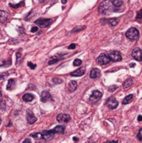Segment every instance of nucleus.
I'll use <instances>...</instances> for the list:
<instances>
[{
  "mask_svg": "<svg viewBox=\"0 0 142 143\" xmlns=\"http://www.w3.org/2000/svg\"><path fill=\"white\" fill-rule=\"evenodd\" d=\"M137 138L140 141H142V128H141L139 130V131L138 133V135H137Z\"/></svg>",
  "mask_w": 142,
  "mask_h": 143,
  "instance_id": "31",
  "label": "nucleus"
},
{
  "mask_svg": "<svg viewBox=\"0 0 142 143\" xmlns=\"http://www.w3.org/2000/svg\"><path fill=\"white\" fill-rule=\"evenodd\" d=\"M107 56L109 58V59L111 61H120L122 60L121 54L120 53V52H118L117 50L112 51Z\"/></svg>",
  "mask_w": 142,
  "mask_h": 143,
  "instance_id": "3",
  "label": "nucleus"
},
{
  "mask_svg": "<svg viewBox=\"0 0 142 143\" xmlns=\"http://www.w3.org/2000/svg\"><path fill=\"white\" fill-rule=\"evenodd\" d=\"M43 135V139L46 140V141H48L52 140L54 135V132L52 131V130H49V131H45L42 133Z\"/></svg>",
  "mask_w": 142,
  "mask_h": 143,
  "instance_id": "10",
  "label": "nucleus"
},
{
  "mask_svg": "<svg viewBox=\"0 0 142 143\" xmlns=\"http://www.w3.org/2000/svg\"><path fill=\"white\" fill-rule=\"evenodd\" d=\"M52 81L54 82V83H56V84H60V83H61L62 82V80L61 79H59L58 78H54L52 79Z\"/></svg>",
  "mask_w": 142,
  "mask_h": 143,
  "instance_id": "30",
  "label": "nucleus"
},
{
  "mask_svg": "<svg viewBox=\"0 0 142 143\" xmlns=\"http://www.w3.org/2000/svg\"><path fill=\"white\" fill-rule=\"evenodd\" d=\"M77 82L75 80H72L69 82L68 88L70 92H74L77 89Z\"/></svg>",
  "mask_w": 142,
  "mask_h": 143,
  "instance_id": "16",
  "label": "nucleus"
},
{
  "mask_svg": "<svg viewBox=\"0 0 142 143\" xmlns=\"http://www.w3.org/2000/svg\"><path fill=\"white\" fill-rule=\"evenodd\" d=\"M106 105L108 108L111 110H114L117 108L118 103V101L114 98H111V99H109L106 102Z\"/></svg>",
  "mask_w": 142,
  "mask_h": 143,
  "instance_id": "9",
  "label": "nucleus"
},
{
  "mask_svg": "<svg viewBox=\"0 0 142 143\" xmlns=\"http://www.w3.org/2000/svg\"><path fill=\"white\" fill-rule=\"evenodd\" d=\"M118 143L117 141H108L107 143Z\"/></svg>",
  "mask_w": 142,
  "mask_h": 143,
  "instance_id": "38",
  "label": "nucleus"
},
{
  "mask_svg": "<svg viewBox=\"0 0 142 143\" xmlns=\"http://www.w3.org/2000/svg\"><path fill=\"white\" fill-rule=\"evenodd\" d=\"M97 63L100 65H107V64H109L111 60L108 57L107 55L104 54H101L99 57H98L97 59Z\"/></svg>",
  "mask_w": 142,
  "mask_h": 143,
  "instance_id": "5",
  "label": "nucleus"
},
{
  "mask_svg": "<svg viewBox=\"0 0 142 143\" xmlns=\"http://www.w3.org/2000/svg\"><path fill=\"white\" fill-rule=\"evenodd\" d=\"M100 75V69H97V68H95L93 69L91 71V73H90V77L91 78H97L98 77H99Z\"/></svg>",
  "mask_w": 142,
  "mask_h": 143,
  "instance_id": "14",
  "label": "nucleus"
},
{
  "mask_svg": "<svg viewBox=\"0 0 142 143\" xmlns=\"http://www.w3.org/2000/svg\"><path fill=\"white\" fill-rule=\"evenodd\" d=\"M98 10L101 14L109 15L113 11H116V9H114V6L110 0H105L100 4Z\"/></svg>",
  "mask_w": 142,
  "mask_h": 143,
  "instance_id": "1",
  "label": "nucleus"
},
{
  "mask_svg": "<svg viewBox=\"0 0 142 143\" xmlns=\"http://www.w3.org/2000/svg\"><path fill=\"white\" fill-rule=\"evenodd\" d=\"M132 84H133V80L132 78H128L125 81H124V82L123 84V87L124 89H127L129 87H130Z\"/></svg>",
  "mask_w": 142,
  "mask_h": 143,
  "instance_id": "20",
  "label": "nucleus"
},
{
  "mask_svg": "<svg viewBox=\"0 0 142 143\" xmlns=\"http://www.w3.org/2000/svg\"><path fill=\"white\" fill-rule=\"evenodd\" d=\"M1 118H0V124H1Z\"/></svg>",
  "mask_w": 142,
  "mask_h": 143,
  "instance_id": "44",
  "label": "nucleus"
},
{
  "mask_svg": "<svg viewBox=\"0 0 142 143\" xmlns=\"http://www.w3.org/2000/svg\"><path fill=\"white\" fill-rule=\"evenodd\" d=\"M31 137L34 138L35 140H41L43 139V135L42 133H34L30 135Z\"/></svg>",
  "mask_w": 142,
  "mask_h": 143,
  "instance_id": "23",
  "label": "nucleus"
},
{
  "mask_svg": "<svg viewBox=\"0 0 142 143\" xmlns=\"http://www.w3.org/2000/svg\"><path fill=\"white\" fill-rule=\"evenodd\" d=\"M118 20L117 18H112L109 20V23L112 26H116L118 24Z\"/></svg>",
  "mask_w": 142,
  "mask_h": 143,
  "instance_id": "24",
  "label": "nucleus"
},
{
  "mask_svg": "<svg viewBox=\"0 0 142 143\" xmlns=\"http://www.w3.org/2000/svg\"><path fill=\"white\" fill-rule=\"evenodd\" d=\"M71 117L68 114H60L57 117V120L59 122H63V123H66L70 121Z\"/></svg>",
  "mask_w": 142,
  "mask_h": 143,
  "instance_id": "8",
  "label": "nucleus"
},
{
  "mask_svg": "<svg viewBox=\"0 0 142 143\" xmlns=\"http://www.w3.org/2000/svg\"><path fill=\"white\" fill-rule=\"evenodd\" d=\"M102 96H103V94H102V93L100 92H99L98 90H95V91L93 92L92 95L90 96L89 100H90V101L91 103H97L98 101L102 98Z\"/></svg>",
  "mask_w": 142,
  "mask_h": 143,
  "instance_id": "6",
  "label": "nucleus"
},
{
  "mask_svg": "<svg viewBox=\"0 0 142 143\" xmlns=\"http://www.w3.org/2000/svg\"><path fill=\"white\" fill-rule=\"evenodd\" d=\"M27 122L28 123L30 124H32L34 123L37 120V118L34 116V114L31 112H27Z\"/></svg>",
  "mask_w": 142,
  "mask_h": 143,
  "instance_id": "13",
  "label": "nucleus"
},
{
  "mask_svg": "<svg viewBox=\"0 0 142 143\" xmlns=\"http://www.w3.org/2000/svg\"><path fill=\"white\" fill-rule=\"evenodd\" d=\"M76 48V45L75 44V43H72V44H70L68 46V49H75Z\"/></svg>",
  "mask_w": 142,
  "mask_h": 143,
  "instance_id": "34",
  "label": "nucleus"
},
{
  "mask_svg": "<svg viewBox=\"0 0 142 143\" xmlns=\"http://www.w3.org/2000/svg\"><path fill=\"white\" fill-rule=\"evenodd\" d=\"M15 80L13 79H10L8 82V84H7V87L6 88L8 90H13V89L15 88Z\"/></svg>",
  "mask_w": 142,
  "mask_h": 143,
  "instance_id": "19",
  "label": "nucleus"
},
{
  "mask_svg": "<svg viewBox=\"0 0 142 143\" xmlns=\"http://www.w3.org/2000/svg\"><path fill=\"white\" fill-rule=\"evenodd\" d=\"M16 57H17V62H16V64L18 65L21 62V59H22V54L20 52H18L16 53Z\"/></svg>",
  "mask_w": 142,
  "mask_h": 143,
  "instance_id": "25",
  "label": "nucleus"
},
{
  "mask_svg": "<svg viewBox=\"0 0 142 143\" xmlns=\"http://www.w3.org/2000/svg\"><path fill=\"white\" fill-rule=\"evenodd\" d=\"M82 63V60L79 59H75V61H73V65L75 66H80L81 64Z\"/></svg>",
  "mask_w": 142,
  "mask_h": 143,
  "instance_id": "26",
  "label": "nucleus"
},
{
  "mask_svg": "<svg viewBox=\"0 0 142 143\" xmlns=\"http://www.w3.org/2000/svg\"><path fill=\"white\" fill-rule=\"evenodd\" d=\"M132 57L137 61H142V50L139 48L133 50L132 52Z\"/></svg>",
  "mask_w": 142,
  "mask_h": 143,
  "instance_id": "7",
  "label": "nucleus"
},
{
  "mask_svg": "<svg viewBox=\"0 0 142 143\" xmlns=\"http://www.w3.org/2000/svg\"><path fill=\"white\" fill-rule=\"evenodd\" d=\"M22 99L26 102H30L34 99V96L31 94H25L23 95Z\"/></svg>",
  "mask_w": 142,
  "mask_h": 143,
  "instance_id": "18",
  "label": "nucleus"
},
{
  "mask_svg": "<svg viewBox=\"0 0 142 143\" xmlns=\"http://www.w3.org/2000/svg\"><path fill=\"white\" fill-rule=\"evenodd\" d=\"M28 66H29L30 69H35V68H36V64H32L31 62H29V63H28Z\"/></svg>",
  "mask_w": 142,
  "mask_h": 143,
  "instance_id": "33",
  "label": "nucleus"
},
{
  "mask_svg": "<svg viewBox=\"0 0 142 143\" xmlns=\"http://www.w3.org/2000/svg\"><path fill=\"white\" fill-rule=\"evenodd\" d=\"M61 2L62 4H66L67 2V0H61Z\"/></svg>",
  "mask_w": 142,
  "mask_h": 143,
  "instance_id": "43",
  "label": "nucleus"
},
{
  "mask_svg": "<svg viewBox=\"0 0 142 143\" xmlns=\"http://www.w3.org/2000/svg\"><path fill=\"white\" fill-rule=\"evenodd\" d=\"M51 98V95L49 94V92L45 90L43 91L42 93H41V95H40V99H41V101L42 102H47L49 99Z\"/></svg>",
  "mask_w": 142,
  "mask_h": 143,
  "instance_id": "12",
  "label": "nucleus"
},
{
  "mask_svg": "<svg viewBox=\"0 0 142 143\" xmlns=\"http://www.w3.org/2000/svg\"><path fill=\"white\" fill-rule=\"evenodd\" d=\"M142 18V9L140 10H139L138 12H137V18H136V19L137 20H141Z\"/></svg>",
  "mask_w": 142,
  "mask_h": 143,
  "instance_id": "27",
  "label": "nucleus"
},
{
  "mask_svg": "<svg viewBox=\"0 0 142 143\" xmlns=\"http://www.w3.org/2000/svg\"><path fill=\"white\" fill-rule=\"evenodd\" d=\"M1 100H2V94H1V92L0 91V102L1 101Z\"/></svg>",
  "mask_w": 142,
  "mask_h": 143,
  "instance_id": "42",
  "label": "nucleus"
},
{
  "mask_svg": "<svg viewBox=\"0 0 142 143\" xmlns=\"http://www.w3.org/2000/svg\"><path fill=\"white\" fill-rule=\"evenodd\" d=\"M112 3L113 6L115 7V8H119L123 5V0H110Z\"/></svg>",
  "mask_w": 142,
  "mask_h": 143,
  "instance_id": "22",
  "label": "nucleus"
},
{
  "mask_svg": "<svg viewBox=\"0 0 142 143\" xmlns=\"http://www.w3.org/2000/svg\"><path fill=\"white\" fill-rule=\"evenodd\" d=\"M117 88V86H116V85H112V86H111V87H109L108 90H109V92H114Z\"/></svg>",
  "mask_w": 142,
  "mask_h": 143,
  "instance_id": "28",
  "label": "nucleus"
},
{
  "mask_svg": "<svg viewBox=\"0 0 142 143\" xmlns=\"http://www.w3.org/2000/svg\"><path fill=\"white\" fill-rule=\"evenodd\" d=\"M73 140L74 141H75V142H77V141H78V138H76V137H74Z\"/></svg>",
  "mask_w": 142,
  "mask_h": 143,
  "instance_id": "39",
  "label": "nucleus"
},
{
  "mask_svg": "<svg viewBox=\"0 0 142 143\" xmlns=\"http://www.w3.org/2000/svg\"><path fill=\"white\" fill-rule=\"evenodd\" d=\"M137 120H138L139 122H142V115H139V116H138V117H137Z\"/></svg>",
  "mask_w": 142,
  "mask_h": 143,
  "instance_id": "37",
  "label": "nucleus"
},
{
  "mask_svg": "<svg viewBox=\"0 0 142 143\" xmlns=\"http://www.w3.org/2000/svg\"><path fill=\"white\" fill-rule=\"evenodd\" d=\"M1 138L0 137V142H1Z\"/></svg>",
  "mask_w": 142,
  "mask_h": 143,
  "instance_id": "45",
  "label": "nucleus"
},
{
  "mask_svg": "<svg viewBox=\"0 0 142 143\" xmlns=\"http://www.w3.org/2000/svg\"><path fill=\"white\" fill-rule=\"evenodd\" d=\"M134 66H135V64H134V63L130 64V66L131 68H132V67H134Z\"/></svg>",
  "mask_w": 142,
  "mask_h": 143,
  "instance_id": "40",
  "label": "nucleus"
},
{
  "mask_svg": "<svg viewBox=\"0 0 142 143\" xmlns=\"http://www.w3.org/2000/svg\"><path fill=\"white\" fill-rule=\"evenodd\" d=\"M125 36L130 41H136L139 37V32L135 27H131L130 29L127 30L125 33Z\"/></svg>",
  "mask_w": 142,
  "mask_h": 143,
  "instance_id": "2",
  "label": "nucleus"
},
{
  "mask_svg": "<svg viewBox=\"0 0 142 143\" xmlns=\"http://www.w3.org/2000/svg\"><path fill=\"white\" fill-rule=\"evenodd\" d=\"M85 72H86L85 67H82L80 69H77V71L73 72L71 73V75L74 76V77H80V76H82V75L85 74Z\"/></svg>",
  "mask_w": 142,
  "mask_h": 143,
  "instance_id": "11",
  "label": "nucleus"
},
{
  "mask_svg": "<svg viewBox=\"0 0 142 143\" xmlns=\"http://www.w3.org/2000/svg\"><path fill=\"white\" fill-rule=\"evenodd\" d=\"M132 100H133V95H132V94H130V95L127 96L126 97H125V99H123V104L126 105V104L130 103L132 102Z\"/></svg>",
  "mask_w": 142,
  "mask_h": 143,
  "instance_id": "21",
  "label": "nucleus"
},
{
  "mask_svg": "<svg viewBox=\"0 0 142 143\" xmlns=\"http://www.w3.org/2000/svg\"><path fill=\"white\" fill-rule=\"evenodd\" d=\"M22 143H31V142L30 139H29V138H27V139H25V140H24V142H23Z\"/></svg>",
  "mask_w": 142,
  "mask_h": 143,
  "instance_id": "36",
  "label": "nucleus"
},
{
  "mask_svg": "<svg viewBox=\"0 0 142 143\" xmlns=\"http://www.w3.org/2000/svg\"><path fill=\"white\" fill-rule=\"evenodd\" d=\"M4 78H5L4 75H0V80H3Z\"/></svg>",
  "mask_w": 142,
  "mask_h": 143,
  "instance_id": "41",
  "label": "nucleus"
},
{
  "mask_svg": "<svg viewBox=\"0 0 142 143\" xmlns=\"http://www.w3.org/2000/svg\"><path fill=\"white\" fill-rule=\"evenodd\" d=\"M85 27H76V28H75L73 30V31L72 32H78L79 31H81V30H84V29H85Z\"/></svg>",
  "mask_w": 142,
  "mask_h": 143,
  "instance_id": "29",
  "label": "nucleus"
},
{
  "mask_svg": "<svg viewBox=\"0 0 142 143\" xmlns=\"http://www.w3.org/2000/svg\"><path fill=\"white\" fill-rule=\"evenodd\" d=\"M37 31H38V27H33L31 28V31L33 32V33H34V32Z\"/></svg>",
  "mask_w": 142,
  "mask_h": 143,
  "instance_id": "35",
  "label": "nucleus"
},
{
  "mask_svg": "<svg viewBox=\"0 0 142 143\" xmlns=\"http://www.w3.org/2000/svg\"><path fill=\"white\" fill-rule=\"evenodd\" d=\"M59 61V59H57V58H55V59H52V60H50L49 61V64H53L54 63H57V62H58Z\"/></svg>",
  "mask_w": 142,
  "mask_h": 143,
  "instance_id": "32",
  "label": "nucleus"
},
{
  "mask_svg": "<svg viewBox=\"0 0 142 143\" xmlns=\"http://www.w3.org/2000/svg\"><path fill=\"white\" fill-rule=\"evenodd\" d=\"M52 20L51 19H43V18H40L37 20L35 21V24L39 26L40 27H47L52 24Z\"/></svg>",
  "mask_w": 142,
  "mask_h": 143,
  "instance_id": "4",
  "label": "nucleus"
},
{
  "mask_svg": "<svg viewBox=\"0 0 142 143\" xmlns=\"http://www.w3.org/2000/svg\"><path fill=\"white\" fill-rule=\"evenodd\" d=\"M65 131V127L64 126H57L55 128L52 129V131L54 134L56 133H64Z\"/></svg>",
  "mask_w": 142,
  "mask_h": 143,
  "instance_id": "17",
  "label": "nucleus"
},
{
  "mask_svg": "<svg viewBox=\"0 0 142 143\" xmlns=\"http://www.w3.org/2000/svg\"><path fill=\"white\" fill-rule=\"evenodd\" d=\"M9 14L5 10H0V22L4 23L8 19Z\"/></svg>",
  "mask_w": 142,
  "mask_h": 143,
  "instance_id": "15",
  "label": "nucleus"
}]
</instances>
